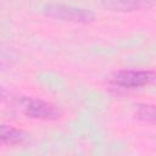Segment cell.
I'll return each mask as SVG.
<instances>
[{
  "label": "cell",
  "mask_w": 156,
  "mask_h": 156,
  "mask_svg": "<svg viewBox=\"0 0 156 156\" xmlns=\"http://www.w3.org/2000/svg\"><path fill=\"white\" fill-rule=\"evenodd\" d=\"M101 4L113 12H134L152 7L156 0H101Z\"/></svg>",
  "instance_id": "4"
},
{
  "label": "cell",
  "mask_w": 156,
  "mask_h": 156,
  "mask_svg": "<svg viewBox=\"0 0 156 156\" xmlns=\"http://www.w3.org/2000/svg\"><path fill=\"white\" fill-rule=\"evenodd\" d=\"M22 112L33 119L40 121H56L61 117V110L43 99L38 98H22L20 99Z\"/></svg>",
  "instance_id": "3"
},
{
  "label": "cell",
  "mask_w": 156,
  "mask_h": 156,
  "mask_svg": "<svg viewBox=\"0 0 156 156\" xmlns=\"http://www.w3.org/2000/svg\"><path fill=\"white\" fill-rule=\"evenodd\" d=\"M107 80L113 87L134 89L156 82V72L149 69H119L113 72Z\"/></svg>",
  "instance_id": "2"
},
{
  "label": "cell",
  "mask_w": 156,
  "mask_h": 156,
  "mask_svg": "<svg viewBox=\"0 0 156 156\" xmlns=\"http://www.w3.org/2000/svg\"><path fill=\"white\" fill-rule=\"evenodd\" d=\"M27 138V134L12 126L2 124L0 128V140L2 145H18Z\"/></svg>",
  "instance_id": "5"
},
{
  "label": "cell",
  "mask_w": 156,
  "mask_h": 156,
  "mask_svg": "<svg viewBox=\"0 0 156 156\" xmlns=\"http://www.w3.org/2000/svg\"><path fill=\"white\" fill-rule=\"evenodd\" d=\"M43 12L48 17L79 24L91 23L95 20V13L93 11L63 4H48L43 7Z\"/></svg>",
  "instance_id": "1"
},
{
  "label": "cell",
  "mask_w": 156,
  "mask_h": 156,
  "mask_svg": "<svg viewBox=\"0 0 156 156\" xmlns=\"http://www.w3.org/2000/svg\"><path fill=\"white\" fill-rule=\"evenodd\" d=\"M133 116L135 119L145 123L156 124V105L154 104H138L134 107Z\"/></svg>",
  "instance_id": "6"
}]
</instances>
